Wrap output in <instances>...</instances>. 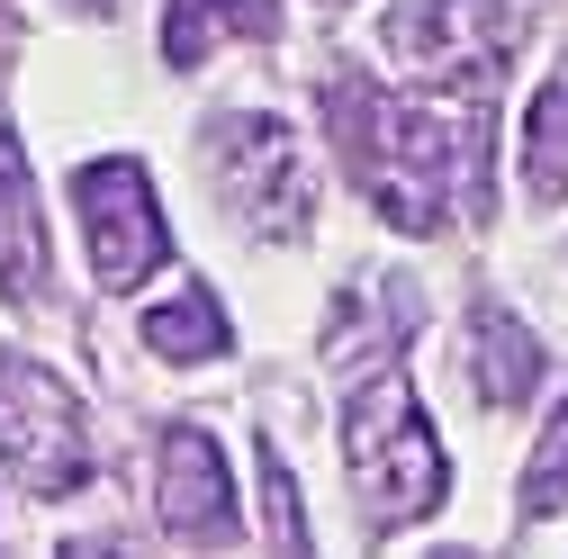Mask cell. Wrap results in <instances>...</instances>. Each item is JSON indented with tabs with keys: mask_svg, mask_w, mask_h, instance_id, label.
Masks as SVG:
<instances>
[{
	"mask_svg": "<svg viewBox=\"0 0 568 559\" xmlns=\"http://www.w3.org/2000/svg\"><path fill=\"white\" fill-rule=\"evenodd\" d=\"M73 10H91V19H109V10H118V0H73Z\"/></svg>",
	"mask_w": 568,
	"mask_h": 559,
	"instance_id": "cell-15",
	"label": "cell"
},
{
	"mask_svg": "<svg viewBox=\"0 0 568 559\" xmlns=\"http://www.w3.org/2000/svg\"><path fill=\"white\" fill-rule=\"evenodd\" d=\"M506 0H406L379 19V45L406 63L415 82H452V91H487L506 63Z\"/></svg>",
	"mask_w": 568,
	"mask_h": 559,
	"instance_id": "cell-5",
	"label": "cell"
},
{
	"mask_svg": "<svg viewBox=\"0 0 568 559\" xmlns=\"http://www.w3.org/2000/svg\"><path fill=\"white\" fill-rule=\"evenodd\" d=\"M271 37L280 28V0H163V63L172 73H199L217 37Z\"/></svg>",
	"mask_w": 568,
	"mask_h": 559,
	"instance_id": "cell-10",
	"label": "cell"
},
{
	"mask_svg": "<svg viewBox=\"0 0 568 559\" xmlns=\"http://www.w3.org/2000/svg\"><path fill=\"white\" fill-rule=\"evenodd\" d=\"M207 172H217V207L244 235H262V244L307 235V154L280 118H262V109L217 118L207 126Z\"/></svg>",
	"mask_w": 568,
	"mask_h": 559,
	"instance_id": "cell-3",
	"label": "cell"
},
{
	"mask_svg": "<svg viewBox=\"0 0 568 559\" xmlns=\"http://www.w3.org/2000/svg\"><path fill=\"white\" fill-rule=\"evenodd\" d=\"M37 289H45V226L28 199V154L0 126V298H37Z\"/></svg>",
	"mask_w": 568,
	"mask_h": 559,
	"instance_id": "cell-8",
	"label": "cell"
},
{
	"mask_svg": "<svg viewBox=\"0 0 568 559\" xmlns=\"http://www.w3.org/2000/svg\"><path fill=\"white\" fill-rule=\"evenodd\" d=\"M343 460H352V497H362L371 532H406L452 497V460L424 425V406L397 370H379L343 415Z\"/></svg>",
	"mask_w": 568,
	"mask_h": 559,
	"instance_id": "cell-2",
	"label": "cell"
},
{
	"mask_svg": "<svg viewBox=\"0 0 568 559\" xmlns=\"http://www.w3.org/2000/svg\"><path fill=\"white\" fill-rule=\"evenodd\" d=\"M469 379H478V406H524L541 379V343L506 307H478L469 316Z\"/></svg>",
	"mask_w": 568,
	"mask_h": 559,
	"instance_id": "cell-9",
	"label": "cell"
},
{
	"mask_svg": "<svg viewBox=\"0 0 568 559\" xmlns=\"http://www.w3.org/2000/svg\"><path fill=\"white\" fill-rule=\"evenodd\" d=\"M334 145L352 181L371 190V207L397 235H434L452 207H478L487 190V109L478 91L434 82L424 100H397L379 82H334Z\"/></svg>",
	"mask_w": 568,
	"mask_h": 559,
	"instance_id": "cell-1",
	"label": "cell"
},
{
	"mask_svg": "<svg viewBox=\"0 0 568 559\" xmlns=\"http://www.w3.org/2000/svg\"><path fill=\"white\" fill-rule=\"evenodd\" d=\"M0 460H10L37 497H63V487L91 478V415L54 370L0 353Z\"/></svg>",
	"mask_w": 568,
	"mask_h": 559,
	"instance_id": "cell-4",
	"label": "cell"
},
{
	"mask_svg": "<svg viewBox=\"0 0 568 559\" xmlns=\"http://www.w3.org/2000/svg\"><path fill=\"white\" fill-rule=\"evenodd\" d=\"M73 207H82V244H91V271H100V289H135L154 262H172V226H163V207H154V181L145 163H82L73 172Z\"/></svg>",
	"mask_w": 568,
	"mask_h": 559,
	"instance_id": "cell-6",
	"label": "cell"
},
{
	"mask_svg": "<svg viewBox=\"0 0 568 559\" xmlns=\"http://www.w3.org/2000/svg\"><path fill=\"white\" fill-rule=\"evenodd\" d=\"M145 343H154V362H217V353H226L217 298H207V289H181L172 307L145 316Z\"/></svg>",
	"mask_w": 568,
	"mask_h": 559,
	"instance_id": "cell-12",
	"label": "cell"
},
{
	"mask_svg": "<svg viewBox=\"0 0 568 559\" xmlns=\"http://www.w3.org/2000/svg\"><path fill=\"white\" fill-rule=\"evenodd\" d=\"M524 190L532 207L568 199V82H541V100L524 109Z\"/></svg>",
	"mask_w": 568,
	"mask_h": 559,
	"instance_id": "cell-11",
	"label": "cell"
},
{
	"mask_svg": "<svg viewBox=\"0 0 568 559\" xmlns=\"http://www.w3.org/2000/svg\"><path fill=\"white\" fill-rule=\"evenodd\" d=\"M154 515L163 532H226L235 524V478H226V451L207 434H163L154 451Z\"/></svg>",
	"mask_w": 568,
	"mask_h": 559,
	"instance_id": "cell-7",
	"label": "cell"
},
{
	"mask_svg": "<svg viewBox=\"0 0 568 559\" xmlns=\"http://www.w3.org/2000/svg\"><path fill=\"white\" fill-rule=\"evenodd\" d=\"M253 460H262V506H271V550H307V515H298V487H290V469H280V451L262 443Z\"/></svg>",
	"mask_w": 568,
	"mask_h": 559,
	"instance_id": "cell-14",
	"label": "cell"
},
{
	"mask_svg": "<svg viewBox=\"0 0 568 559\" xmlns=\"http://www.w3.org/2000/svg\"><path fill=\"white\" fill-rule=\"evenodd\" d=\"M524 515L541 524V515H568V406L541 425V443H532V469H524Z\"/></svg>",
	"mask_w": 568,
	"mask_h": 559,
	"instance_id": "cell-13",
	"label": "cell"
}]
</instances>
